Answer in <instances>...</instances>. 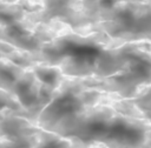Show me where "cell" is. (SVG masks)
<instances>
[{"mask_svg": "<svg viewBox=\"0 0 151 148\" xmlns=\"http://www.w3.org/2000/svg\"><path fill=\"white\" fill-rule=\"evenodd\" d=\"M42 129L33 121L21 115H12L0 122L1 136L24 137L40 133Z\"/></svg>", "mask_w": 151, "mask_h": 148, "instance_id": "cell-1", "label": "cell"}, {"mask_svg": "<svg viewBox=\"0 0 151 148\" xmlns=\"http://www.w3.org/2000/svg\"><path fill=\"white\" fill-rule=\"evenodd\" d=\"M5 58L9 59L11 61H13L14 63H17L18 66H20L21 68L26 70L32 69L38 65L50 63L42 53H33V52H28L24 49H17L9 53L8 55H6Z\"/></svg>", "mask_w": 151, "mask_h": 148, "instance_id": "cell-4", "label": "cell"}, {"mask_svg": "<svg viewBox=\"0 0 151 148\" xmlns=\"http://www.w3.org/2000/svg\"><path fill=\"white\" fill-rule=\"evenodd\" d=\"M42 132V130H41ZM40 133L24 137H0V148H34L40 141Z\"/></svg>", "mask_w": 151, "mask_h": 148, "instance_id": "cell-7", "label": "cell"}, {"mask_svg": "<svg viewBox=\"0 0 151 148\" xmlns=\"http://www.w3.org/2000/svg\"><path fill=\"white\" fill-rule=\"evenodd\" d=\"M5 108H9L12 110H15V112L22 114L25 117H27V119H29V120H32L33 122L37 123L35 117L32 115L31 112L26 110L22 107V105L20 103V101L18 100L15 94H13L12 92L6 90L4 88H0V109H5Z\"/></svg>", "mask_w": 151, "mask_h": 148, "instance_id": "cell-5", "label": "cell"}, {"mask_svg": "<svg viewBox=\"0 0 151 148\" xmlns=\"http://www.w3.org/2000/svg\"><path fill=\"white\" fill-rule=\"evenodd\" d=\"M26 69L21 68L7 58H0V88L13 93L14 83L24 75Z\"/></svg>", "mask_w": 151, "mask_h": 148, "instance_id": "cell-3", "label": "cell"}, {"mask_svg": "<svg viewBox=\"0 0 151 148\" xmlns=\"http://www.w3.org/2000/svg\"><path fill=\"white\" fill-rule=\"evenodd\" d=\"M34 148H74V146L68 137H63L58 134L42 130L40 141Z\"/></svg>", "mask_w": 151, "mask_h": 148, "instance_id": "cell-6", "label": "cell"}, {"mask_svg": "<svg viewBox=\"0 0 151 148\" xmlns=\"http://www.w3.org/2000/svg\"><path fill=\"white\" fill-rule=\"evenodd\" d=\"M32 70L44 85L52 88L53 90H57L66 78L58 65L42 63L35 66L34 68H32Z\"/></svg>", "mask_w": 151, "mask_h": 148, "instance_id": "cell-2", "label": "cell"}, {"mask_svg": "<svg viewBox=\"0 0 151 148\" xmlns=\"http://www.w3.org/2000/svg\"><path fill=\"white\" fill-rule=\"evenodd\" d=\"M0 137H1V134H0Z\"/></svg>", "mask_w": 151, "mask_h": 148, "instance_id": "cell-9", "label": "cell"}, {"mask_svg": "<svg viewBox=\"0 0 151 148\" xmlns=\"http://www.w3.org/2000/svg\"><path fill=\"white\" fill-rule=\"evenodd\" d=\"M18 4L27 13L42 12L46 9V1H20Z\"/></svg>", "mask_w": 151, "mask_h": 148, "instance_id": "cell-8", "label": "cell"}]
</instances>
